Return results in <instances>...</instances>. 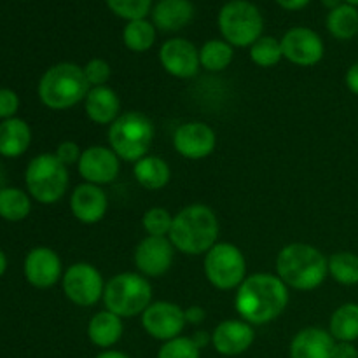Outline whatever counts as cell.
<instances>
[{"label":"cell","mask_w":358,"mask_h":358,"mask_svg":"<svg viewBox=\"0 0 358 358\" xmlns=\"http://www.w3.org/2000/svg\"><path fill=\"white\" fill-rule=\"evenodd\" d=\"M219 219L210 206L194 203L182 208L173 217L170 241L175 250L185 255H203L217 245Z\"/></svg>","instance_id":"7a4b0ae2"},{"label":"cell","mask_w":358,"mask_h":358,"mask_svg":"<svg viewBox=\"0 0 358 358\" xmlns=\"http://www.w3.org/2000/svg\"><path fill=\"white\" fill-rule=\"evenodd\" d=\"M194 16L191 0H159L152 7V24L161 31L173 34L187 27Z\"/></svg>","instance_id":"44dd1931"},{"label":"cell","mask_w":358,"mask_h":358,"mask_svg":"<svg viewBox=\"0 0 358 358\" xmlns=\"http://www.w3.org/2000/svg\"><path fill=\"white\" fill-rule=\"evenodd\" d=\"M31 212L30 194L17 187L0 189V217L7 222H20Z\"/></svg>","instance_id":"83f0119b"},{"label":"cell","mask_w":358,"mask_h":358,"mask_svg":"<svg viewBox=\"0 0 358 358\" xmlns=\"http://www.w3.org/2000/svg\"><path fill=\"white\" fill-rule=\"evenodd\" d=\"M217 135L208 124L191 121L180 124L173 133V147L185 159H205L215 150Z\"/></svg>","instance_id":"9a60e30c"},{"label":"cell","mask_w":358,"mask_h":358,"mask_svg":"<svg viewBox=\"0 0 358 358\" xmlns=\"http://www.w3.org/2000/svg\"><path fill=\"white\" fill-rule=\"evenodd\" d=\"M3 180H6V173H3V168L0 164V189H3Z\"/></svg>","instance_id":"7dc6e473"},{"label":"cell","mask_w":358,"mask_h":358,"mask_svg":"<svg viewBox=\"0 0 358 358\" xmlns=\"http://www.w3.org/2000/svg\"><path fill=\"white\" fill-rule=\"evenodd\" d=\"M345 3H350V6L358 7V0H345Z\"/></svg>","instance_id":"c3c4849f"},{"label":"cell","mask_w":358,"mask_h":358,"mask_svg":"<svg viewBox=\"0 0 358 358\" xmlns=\"http://www.w3.org/2000/svg\"><path fill=\"white\" fill-rule=\"evenodd\" d=\"M108 145L119 159L136 163L149 154L154 140V124L138 110L124 112L108 128Z\"/></svg>","instance_id":"5b68a950"},{"label":"cell","mask_w":358,"mask_h":358,"mask_svg":"<svg viewBox=\"0 0 358 358\" xmlns=\"http://www.w3.org/2000/svg\"><path fill=\"white\" fill-rule=\"evenodd\" d=\"M255 332L245 320H224L213 329L212 345L219 355L238 357L254 345Z\"/></svg>","instance_id":"ac0fdd59"},{"label":"cell","mask_w":358,"mask_h":358,"mask_svg":"<svg viewBox=\"0 0 358 358\" xmlns=\"http://www.w3.org/2000/svg\"><path fill=\"white\" fill-rule=\"evenodd\" d=\"M205 276L215 289H238L247 278V259L233 243H217L205 254Z\"/></svg>","instance_id":"9c48e42d"},{"label":"cell","mask_w":358,"mask_h":358,"mask_svg":"<svg viewBox=\"0 0 358 358\" xmlns=\"http://www.w3.org/2000/svg\"><path fill=\"white\" fill-rule=\"evenodd\" d=\"M94 358H131V357L126 355V353L122 352H117V350H103L100 355H96Z\"/></svg>","instance_id":"ee69618b"},{"label":"cell","mask_w":358,"mask_h":358,"mask_svg":"<svg viewBox=\"0 0 358 358\" xmlns=\"http://www.w3.org/2000/svg\"><path fill=\"white\" fill-rule=\"evenodd\" d=\"M282 58V44H280L278 38L262 35L259 41H255L250 45V59L257 66H262V69H271V66L278 65Z\"/></svg>","instance_id":"1f68e13d"},{"label":"cell","mask_w":358,"mask_h":358,"mask_svg":"<svg viewBox=\"0 0 358 358\" xmlns=\"http://www.w3.org/2000/svg\"><path fill=\"white\" fill-rule=\"evenodd\" d=\"M70 210L80 224L91 226L105 217L108 210V198L100 185L84 182L73 189L70 196Z\"/></svg>","instance_id":"d6986e66"},{"label":"cell","mask_w":358,"mask_h":358,"mask_svg":"<svg viewBox=\"0 0 358 358\" xmlns=\"http://www.w3.org/2000/svg\"><path fill=\"white\" fill-rule=\"evenodd\" d=\"M133 175H135L136 182H138L143 189L159 191V189L166 187L168 185L171 171L163 157L149 156V154H147L145 157L136 161L135 166H133Z\"/></svg>","instance_id":"d4e9b609"},{"label":"cell","mask_w":358,"mask_h":358,"mask_svg":"<svg viewBox=\"0 0 358 358\" xmlns=\"http://www.w3.org/2000/svg\"><path fill=\"white\" fill-rule=\"evenodd\" d=\"M276 275L290 289L310 292L327 278L329 259L313 245L290 243L276 257Z\"/></svg>","instance_id":"3957f363"},{"label":"cell","mask_w":358,"mask_h":358,"mask_svg":"<svg viewBox=\"0 0 358 358\" xmlns=\"http://www.w3.org/2000/svg\"><path fill=\"white\" fill-rule=\"evenodd\" d=\"M24 184L30 198L42 205H52L66 194L69 168L55 154H38L28 163Z\"/></svg>","instance_id":"52a82bcc"},{"label":"cell","mask_w":358,"mask_h":358,"mask_svg":"<svg viewBox=\"0 0 358 358\" xmlns=\"http://www.w3.org/2000/svg\"><path fill=\"white\" fill-rule=\"evenodd\" d=\"M289 304V287L271 273H254L238 287L234 308L241 320L266 325L280 317Z\"/></svg>","instance_id":"6da1fadb"},{"label":"cell","mask_w":358,"mask_h":358,"mask_svg":"<svg viewBox=\"0 0 358 358\" xmlns=\"http://www.w3.org/2000/svg\"><path fill=\"white\" fill-rule=\"evenodd\" d=\"M90 90L83 66L63 62L45 70L38 80L37 93L51 110H66L86 100Z\"/></svg>","instance_id":"277c9868"},{"label":"cell","mask_w":358,"mask_h":358,"mask_svg":"<svg viewBox=\"0 0 358 358\" xmlns=\"http://www.w3.org/2000/svg\"><path fill=\"white\" fill-rule=\"evenodd\" d=\"M157 358H201V350L198 348L192 338L178 336L163 343L157 352Z\"/></svg>","instance_id":"e575fe53"},{"label":"cell","mask_w":358,"mask_h":358,"mask_svg":"<svg viewBox=\"0 0 358 358\" xmlns=\"http://www.w3.org/2000/svg\"><path fill=\"white\" fill-rule=\"evenodd\" d=\"M108 9L126 21L145 20L152 10V0H105Z\"/></svg>","instance_id":"d6a6232c"},{"label":"cell","mask_w":358,"mask_h":358,"mask_svg":"<svg viewBox=\"0 0 358 358\" xmlns=\"http://www.w3.org/2000/svg\"><path fill=\"white\" fill-rule=\"evenodd\" d=\"M159 62L170 76L191 79L199 72V51L187 38H170L159 49Z\"/></svg>","instance_id":"e0dca14e"},{"label":"cell","mask_w":358,"mask_h":358,"mask_svg":"<svg viewBox=\"0 0 358 358\" xmlns=\"http://www.w3.org/2000/svg\"><path fill=\"white\" fill-rule=\"evenodd\" d=\"M122 334H124L122 318L108 310L96 313L87 324V338L101 350H110L112 346L117 345Z\"/></svg>","instance_id":"603a6c76"},{"label":"cell","mask_w":358,"mask_h":358,"mask_svg":"<svg viewBox=\"0 0 358 358\" xmlns=\"http://www.w3.org/2000/svg\"><path fill=\"white\" fill-rule=\"evenodd\" d=\"M322 3H324L329 10H332V9H336V7L343 6V3H345V0H322Z\"/></svg>","instance_id":"f6af8a7d"},{"label":"cell","mask_w":358,"mask_h":358,"mask_svg":"<svg viewBox=\"0 0 358 358\" xmlns=\"http://www.w3.org/2000/svg\"><path fill=\"white\" fill-rule=\"evenodd\" d=\"M329 275L346 287L358 283V255L352 252H338L329 257Z\"/></svg>","instance_id":"4dcf8cb0"},{"label":"cell","mask_w":358,"mask_h":358,"mask_svg":"<svg viewBox=\"0 0 358 358\" xmlns=\"http://www.w3.org/2000/svg\"><path fill=\"white\" fill-rule=\"evenodd\" d=\"M336 339L331 332L318 327H306L294 336L290 358H332Z\"/></svg>","instance_id":"ffe728a7"},{"label":"cell","mask_w":358,"mask_h":358,"mask_svg":"<svg viewBox=\"0 0 358 358\" xmlns=\"http://www.w3.org/2000/svg\"><path fill=\"white\" fill-rule=\"evenodd\" d=\"M329 332L338 343H355L358 339V304L346 303L332 313Z\"/></svg>","instance_id":"484cf974"},{"label":"cell","mask_w":358,"mask_h":358,"mask_svg":"<svg viewBox=\"0 0 358 358\" xmlns=\"http://www.w3.org/2000/svg\"><path fill=\"white\" fill-rule=\"evenodd\" d=\"M135 266L145 278H157L170 271L175 261V247L166 236H145L135 248Z\"/></svg>","instance_id":"7c38bea8"},{"label":"cell","mask_w":358,"mask_h":358,"mask_svg":"<svg viewBox=\"0 0 358 358\" xmlns=\"http://www.w3.org/2000/svg\"><path fill=\"white\" fill-rule=\"evenodd\" d=\"M84 76H86L87 84L91 87H100L107 86L108 79L112 76V69L108 65V62H105L103 58H93L83 66Z\"/></svg>","instance_id":"d590c367"},{"label":"cell","mask_w":358,"mask_h":358,"mask_svg":"<svg viewBox=\"0 0 358 358\" xmlns=\"http://www.w3.org/2000/svg\"><path fill=\"white\" fill-rule=\"evenodd\" d=\"M345 80H346V86H348V90L358 96V62L353 63V65L350 66L348 72H346Z\"/></svg>","instance_id":"60d3db41"},{"label":"cell","mask_w":358,"mask_h":358,"mask_svg":"<svg viewBox=\"0 0 358 358\" xmlns=\"http://www.w3.org/2000/svg\"><path fill=\"white\" fill-rule=\"evenodd\" d=\"M62 285L66 299L76 306L91 308L103 299V276L90 262H76L70 266L63 273Z\"/></svg>","instance_id":"30bf717a"},{"label":"cell","mask_w":358,"mask_h":358,"mask_svg":"<svg viewBox=\"0 0 358 358\" xmlns=\"http://www.w3.org/2000/svg\"><path fill=\"white\" fill-rule=\"evenodd\" d=\"M171 224H173V217L161 206L149 208L142 217V226L147 236H168L171 231Z\"/></svg>","instance_id":"836d02e7"},{"label":"cell","mask_w":358,"mask_h":358,"mask_svg":"<svg viewBox=\"0 0 358 358\" xmlns=\"http://www.w3.org/2000/svg\"><path fill=\"white\" fill-rule=\"evenodd\" d=\"M219 30L233 48H250L262 37L264 17L255 3L248 0H229L219 10Z\"/></svg>","instance_id":"ba28073f"},{"label":"cell","mask_w":358,"mask_h":358,"mask_svg":"<svg viewBox=\"0 0 358 358\" xmlns=\"http://www.w3.org/2000/svg\"><path fill=\"white\" fill-rule=\"evenodd\" d=\"M192 339H194V343L198 345L199 350H201L203 346L208 345V343H212V336H208L206 332H196L194 338H192Z\"/></svg>","instance_id":"7bdbcfd3"},{"label":"cell","mask_w":358,"mask_h":358,"mask_svg":"<svg viewBox=\"0 0 358 358\" xmlns=\"http://www.w3.org/2000/svg\"><path fill=\"white\" fill-rule=\"evenodd\" d=\"M24 278L35 289H51L63 278L62 259L52 248L35 247L24 257Z\"/></svg>","instance_id":"2e32d148"},{"label":"cell","mask_w":358,"mask_h":358,"mask_svg":"<svg viewBox=\"0 0 358 358\" xmlns=\"http://www.w3.org/2000/svg\"><path fill=\"white\" fill-rule=\"evenodd\" d=\"M103 304L121 318L142 315L152 304V285L140 273H119L105 283Z\"/></svg>","instance_id":"8992f818"},{"label":"cell","mask_w":358,"mask_h":358,"mask_svg":"<svg viewBox=\"0 0 358 358\" xmlns=\"http://www.w3.org/2000/svg\"><path fill=\"white\" fill-rule=\"evenodd\" d=\"M122 42L133 52H145L156 42V27L149 20L128 21L122 30Z\"/></svg>","instance_id":"f546056e"},{"label":"cell","mask_w":358,"mask_h":358,"mask_svg":"<svg viewBox=\"0 0 358 358\" xmlns=\"http://www.w3.org/2000/svg\"><path fill=\"white\" fill-rule=\"evenodd\" d=\"M55 156L69 168L70 164L79 163L80 156H83V150H80V147L77 145L76 142H72V140H65V142H62L56 147Z\"/></svg>","instance_id":"74e56055"},{"label":"cell","mask_w":358,"mask_h":358,"mask_svg":"<svg viewBox=\"0 0 358 358\" xmlns=\"http://www.w3.org/2000/svg\"><path fill=\"white\" fill-rule=\"evenodd\" d=\"M310 2L311 0H276V3L285 10H301L310 6Z\"/></svg>","instance_id":"b9f144b4"},{"label":"cell","mask_w":358,"mask_h":358,"mask_svg":"<svg viewBox=\"0 0 358 358\" xmlns=\"http://www.w3.org/2000/svg\"><path fill=\"white\" fill-rule=\"evenodd\" d=\"M187 325L184 310L178 304L168 301L152 303L142 313V327L150 338L157 341H170L178 338Z\"/></svg>","instance_id":"8fae6325"},{"label":"cell","mask_w":358,"mask_h":358,"mask_svg":"<svg viewBox=\"0 0 358 358\" xmlns=\"http://www.w3.org/2000/svg\"><path fill=\"white\" fill-rule=\"evenodd\" d=\"M283 58L297 66H313L324 58V41L315 30L306 27H294L280 41Z\"/></svg>","instance_id":"4fadbf2b"},{"label":"cell","mask_w":358,"mask_h":358,"mask_svg":"<svg viewBox=\"0 0 358 358\" xmlns=\"http://www.w3.org/2000/svg\"><path fill=\"white\" fill-rule=\"evenodd\" d=\"M6 269H7V257H6V254L0 250V276L6 273Z\"/></svg>","instance_id":"bcb514c9"},{"label":"cell","mask_w":358,"mask_h":358,"mask_svg":"<svg viewBox=\"0 0 358 358\" xmlns=\"http://www.w3.org/2000/svg\"><path fill=\"white\" fill-rule=\"evenodd\" d=\"M332 358H358V350L353 343H338L336 341Z\"/></svg>","instance_id":"f35d334b"},{"label":"cell","mask_w":358,"mask_h":358,"mask_svg":"<svg viewBox=\"0 0 358 358\" xmlns=\"http://www.w3.org/2000/svg\"><path fill=\"white\" fill-rule=\"evenodd\" d=\"M84 110L94 124H112L121 115V100L112 87H91L84 100Z\"/></svg>","instance_id":"7402d4cb"},{"label":"cell","mask_w":358,"mask_h":358,"mask_svg":"<svg viewBox=\"0 0 358 358\" xmlns=\"http://www.w3.org/2000/svg\"><path fill=\"white\" fill-rule=\"evenodd\" d=\"M234 49L229 42L213 38L199 49V63L208 72H222L233 63Z\"/></svg>","instance_id":"f1b7e54d"},{"label":"cell","mask_w":358,"mask_h":358,"mask_svg":"<svg viewBox=\"0 0 358 358\" xmlns=\"http://www.w3.org/2000/svg\"><path fill=\"white\" fill-rule=\"evenodd\" d=\"M77 171L87 184L107 185L112 184L119 177L121 171V159L110 147L93 145L83 150Z\"/></svg>","instance_id":"5bb4252c"},{"label":"cell","mask_w":358,"mask_h":358,"mask_svg":"<svg viewBox=\"0 0 358 358\" xmlns=\"http://www.w3.org/2000/svg\"><path fill=\"white\" fill-rule=\"evenodd\" d=\"M31 143V129L27 121L10 117L0 122V156L20 157Z\"/></svg>","instance_id":"cb8c5ba5"},{"label":"cell","mask_w":358,"mask_h":358,"mask_svg":"<svg viewBox=\"0 0 358 358\" xmlns=\"http://www.w3.org/2000/svg\"><path fill=\"white\" fill-rule=\"evenodd\" d=\"M184 315H185V322L191 325H199L205 322L206 318V311L205 308L201 306H191L187 308V310H184Z\"/></svg>","instance_id":"ab89813d"},{"label":"cell","mask_w":358,"mask_h":358,"mask_svg":"<svg viewBox=\"0 0 358 358\" xmlns=\"http://www.w3.org/2000/svg\"><path fill=\"white\" fill-rule=\"evenodd\" d=\"M20 110V96L16 91L9 90V87H0V119L16 117V112Z\"/></svg>","instance_id":"8d00e7d4"},{"label":"cell","mask_w":358,"mask_h":358,"mask_svg":"<svg viewBox=\"0 0 358 358\" xmlns=\"http://www.w3.org/2000/svg\"><path fill=\"white\" fill-rule=\"evenodd\" d=\"M327 30L338 41H352L358 35V9L343 3L336 9L329 10Z\"/></svg>","instance_id":"4316f807"}]
</instances>
